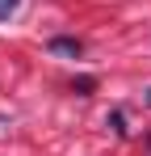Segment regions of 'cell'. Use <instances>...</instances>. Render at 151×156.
Masks as SVG:
<instances>
[{"instance_id":"obj_1","label":"cell","mask_w":151,"mask_h":156,"mask_svg":"<svg viewBox=\"0 0 151 156\" xmlns=\"http://www.w3.org/2000/svg\"><path fill=\"white\" fill-rule=\"evenodd\" d=\"M46 51H50V55H63V59H80V55H84V42L59 34V38H50V42H46Z\"/></svg>"},{"instance_id":"obj_2","label":"cell","mask_w":151,"mask_h":156,"mask_svg":"<svg viewBox=\"0 0 151 156\" xmlns=\"http://www.w3.org/2000/svg\"><path fill=\"white\" fill-rule=\"evenodd\" d=\"M72 89H76V93H80V97H88V93L97 89V80H92V76H80V80H76V84H72Z\"/></svg>"},{"instance_id":"obj_3","label":"cell","mask_w":151,"mask_h":156,"mask_svg":"<svg viewBox=\"0 0 151 156\" xmlns=\"http://www.w3.org/2000/svg\"><path fill=\"white\" fill-rule=\"evenodd\" d=\"M17 9H21V0H0V21H8Z\"/></svg>"},{"instance_id":"obj_4","label":"cell","mask_w":151,"mask_h":156,"mask_svg":"<svg viewBox=\"0 0 151 156\" xmlns=\"http://www.w3.org/2000/svg\"><path fill=\"white\" fill-rule=\"evenodd\" d=\"M109 127H113V135H126V118H122V110H113V114H109Z\"/></svg>"}]
</instances>
